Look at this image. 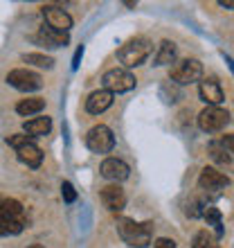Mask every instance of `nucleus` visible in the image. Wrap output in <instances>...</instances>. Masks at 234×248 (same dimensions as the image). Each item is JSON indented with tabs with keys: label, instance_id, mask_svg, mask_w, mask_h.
Masks as SVG:
<instances>
[{
	"label": "nucleus",
	"instance_id": "obj_4",
	"mask_svg": "<svg viewBox=\"0 0 234 248\" xmlns=\"http://www.w3.org/2000/svg\"><path fill=\"white\" fill-rule=\"evenodd\" d=\"M86 147L92 151V154H108L115 147V136L113 131L106 126V124H97L88 131L86 136Z\"/></svg>",
	"mask_w": 234,
	"mask_h": 248
},
{
	"label": "nucleus",
	"instance_id": "obj_30",
	"mask_svg": "<svg viewBox=\"0 0 234 248\" xmlns=\"http://www.w3.org/2000/svg\"><path fill=\"white\" fill-rule=\"evenodd\" d=\"M156 248H176V242L167 239V237H160V239H156Z\"/></svg>",
	"mask_w": 234,
	"mask_h": 248
},
{
	"label": "nucleus",
	"instance_id": "obj_17",
	"mask_svg": "<svg viewBox=\"0 0 234 248\" xmlns=\"http://www.w3.org/2000/svg\"><path fill=\"white\" fill-rule=\"evenodd\" d=\"M0 217H2V219H18V221H25L23 205H20L16 199H7V196H0Z\"/></svg>",
	"mask_w": 234,
	"mask_h": 248
},
{
	"label": "nucleus",
	"instance_id": "obj_20",
	"mask_svg": "<svg viewBox=\"0 0 234 248\" xmlns=\"http://www.w3.org/2000/svg\"><path fill=\"white\" fill-rule=\"evenodd\" d=\"M203 219L207 221V226H212V228L216 230V237H223V221H221V210H219V208H212V205H207V208L203 210Z\"/></svg>",
	"mask_w": 234,
	"mask_h": 248
},
{
	"label": "nucleus",
	"instance_id": "obj_1",
	"mask_svg": "<svg viewBox=\"0 0 234 248\" xmlns=\"http://www.w3.org/2000/svg\"><path fill=\"white\" fill-rule=\"evenodd\" d=\"M117 235L122 237L124 242L131 248H146L151 244V235H153V223L151 221H133L126 217L117 219Z\"/></svg>",
	"mask_w": 234,
	"mask_h": 248
},
{
	"label": "nucleus",
	"instance_id": "obj_26",
	"mask_svg": "<svg viewBox=\"0 0 234 248\" xmlns=\"http://www.w3.org/2000/svg\"><path fill=\"white\" fill-rule=\"evenodd\" d=\"M61 194H63V201L65 203H74V201H77V192H74L72 183H68V181H63V183H61Z\"/></svg>",
	"mask_w": 234,
	"mask_h": 248
},
{
	"label": "nucleus",
	"instance_id": "obj_19",
	"mask_svg": "<svg viewBox=\"0 0 234 248\" xmlns=\"http://www.w3.org/2000/svg\"><path fill=\"white\" fill-rule=\"evenodd\" d=\"M45 108V99L43 97H29V99H20L16 104V113L23 115V118H29V115H36Z\"/></svg>",
	"mask_w": 234,
	"mask_h": 248
},
{
	"label": "nucleus",
	"instance_id": "obj_11",
	"mask_svg": "<svg viewBox=\"0 0 234 248\" xmlns=\"http://www.w3.org/2000/svg\"><path fill=\"white\" fill-rule=\"evenodd\" d=\"M198 95L207 106H219L225 99V93L221 88V81L216 77H207L198 84Z\"/></svg>",
	"mask_w": 234,
	"mask_h": 248
},
{
	"label": "nucleus",
	"instance_id": "obj_25",
	"mask_svg": "<svg viewBox=\"0 0 234 248\" xmlns=\"http://www.w3.org/2000/svg\"><path fill=\"white\" fill-rule=\"evenodd\" d=\"M207 208V203L201 201L198 196H194V199H189L187 205H185V215L189 217V219H196V217H203V210Z\"/></svg>",
	"mask_w": 234,
	"mask_h": 248
},
{
	"label": "nucleus",
	"instance_id": "obj_13",
	"mask_svg": "<svg viewBox=\"0 0 234 248\" xmlns=\"http://www.w3.org/2000/svg\"><path fill=\"white\" fill-rule=\"evenodd\" d=\"M34 41L41 43V46H45V47H65L68 43H70V36H68L65 32H57V30H52V27L43 25L39 30V34L34 36Z\"/></svg>",
	"mask_w": 234,
	"mask_h": 248
},
{
	"label": "nucleus",
	"instance_id": "obj_28",
	"mask_svg": "<svg viewBox=\"0 0 234 248\" xmlns=\"http://www.w3.org/2000/svg\"><path fill=\"white\" fill-rule=\"evenodd\" d=\"M221 144L228 149L230 156H234V133H230V136H223L221 138Z\"/></svg>",
	"mask_w": 234,
	"mask_h": 248
},
{
	"label": "nucleus",
	"instance_id": "obj_24",
	"mask_svg": "<svg viewBox=\"0 0 234 248\" xmlns=\"http://www.w3.org/2000/svg\"><path fill=\"white\" fill-rule=\"evenodd\" d=\"M23 61L25 63H32V65H39V68H52L54 65V59L47 57V54H41V52H29V54H23Z\"/></svg>",
	"mask_w": 234,
	"mask_h": 248
},
{
	"label": "nucleus",
	"instance_id": "obj_18",
	"mask_svg": "<svg viewBox=\"0 0 234 248\" xmlns=\"http://www.w3.org/2000/svg\"><path fill=\"white\" fill-rule=\"evenodd\" d=\"M52 129V120L50 118H34L29 122H25L23 131H25V136L29 138H41V136H47Z\"/></svg>",
	"mask_w": 234,
	"mask_h": 248
},
{
	"label": "nucleus",
	"instance_id": "obj_27",
	"mask_svg": "<svg viewBox=\"0 0 234 248\" xmlns=\"http://www.w3.org/2000/svg\"><path fill=\"white\" fill-rule=\"evenodd\" d=\"M34 138H29V136H25V133H18V136H9L7 138V144L9 147H14V149H18V147H23V144H27V142H32Z\"/></svg>",
	"mask_w": 234,
	"mask_h": 248
},
{
	"label": "nucleus",
	"instance_id": "obj_22",
	"mask_svg": "<svg viewBox=\"0 0 234 248\" xmlns=\"http://www.w3.org/2000/svg\"><path fill=\"white\" fill-rule=\"evenodd\" d=\"M25 221H18V219H2L0 217V237H9V235H18L23 230Z\"/></svg>",
	"mask_w": 234,
	"mask_h": 248
},
{
	"label": "nucleus",
	"instance_id": "obj_31",
	"mask_svg": "<svg viewBox=\"0 0 234 248\" xmlns=\"http://www.w3.org/2000/svg\"><path fill=\"white\" fill-rule=\"evenodd\" d=\"M219 5L225 9H234V0H219Z\"/></svg>",
	"mask_w": 234,
	"mask_h": 248
},
{
	"label": "nucleus",
	"instance_id": "obj_7",
	"mask_svg": "<svg viewBox=\"0 0 234 248\" xmlns=\"http://www.w3.org/2000/svg\"><path fill=\"white\" fill-rule=\"evenodd\" d=\"M7 84L14 86L16 91H23V93H34L39 91L43 86V79H41L39 72H32V70H25V68H16L7 75Z\"/></svg>",
	"mask_w": 234,
	"mask_h": 248
},
{
	"label": "nucleus",
	"instance_id": "obj_33",
	"mask_svg": "<svg viewBox=\"0 0 234 248\" xmlns=\"http://www.w3.org/2000/svg\"><path fill=\"white\" fill-rule=\"evenodd\" d=\"M27 248H45V246H41V244H32V246H27Z\"/></svg>",
	"mask_w": 234,
	"mask_h": 248
},
{
	"label": "nucleus",
	"instance_id": "obj_32",
	"mask_svg": "<svg viewBox=\"0 0 234 248\" xmlns=\"http://www.w3.org/2000/svg\"><path fill=\"white\" fill-rule=\"evenodd\" d=\"M225 61H228V65H230V70H232V72H234V61H232V59H230V57H225Z\"/></svg>",
	"mask_w": 234,
	"mask_h": 248
},
{
	"label": "nucleus",
	"instance_id": "obj_21",
	"mask_svg": "<svg viewBox=\"0 0 234 248\" xmlns=\"http://www.w3.org/2000/svg\"><path fill=\"white\" fill-rule=\"evenodd\" d=\"M191 248H219V242H216V237L207 230H201V232H196L194 239H191Z\"/></svg>",
	"mask_w": 234,
	"mask_h": 248
},
{
	"label": "nucleus",
	"instance_id": "obj_23",
	"mask_svg": "<svg viewBox=\"0 0 234 248\" xmlns=\"http://www.w3.org/2000/svg\"><path fill=\"white\" fill-rule=\"evenodd\" d=\"M207 151H209V156H212V160L219 165H230V160H232V156H230L228 149H225L221 142H212Z\"/></svg>",
	"mask_w": 234,
	"mask_h": 248
},
{
	"label": "nucleus",
	"instance_id": "obj_9",
	"mask_svg": "<svg viewBox=\"0 0 234 248\" xmlns=\"http://www.w3.org/2000/svg\"><path fill=\"white\" fill-rule=\"evenodd\" d=\"M99 174L106 178V181H113V183H122L131 176V167L119 158H106L102 167H99Z\"/></svg>",
	"mask_w": 234,
	"mask_h": 248
},
{
	"label": "nucleus",
	"instance_id": "obj_6",
	"mask_svg": "<svg viewBox=\"0 0 234 248\" xmlns=\"http://www.w3.org/2000/svg\"><path fill=\"white\" fill-rule=\"evenodd\" d=\"M104 91L108 93H129L135 88V77L131 75L129 70H124V68H113V70L104 72Z\"/></svg>",
	"mask_w": 234,
	"mask_h": 248
},
{
	"label": "nucleus",
	"instance_id": "obj_3",
	"mask_svg": "<svg viewBox=\"0 0 234 248\" xmlns=\"http://www.w3.org/2000/svg\"><path fill=\"white\" fill-rule=\"evenodd\" d=\"M203 77V63L198 59H180L171 65L169 79L178 86H187L194 81H201Z\"/></svg>",
	"mask_w": 234,
	"mask_h": 248
},
{
	"label": "nucleus",
	"instance_id": "obj_5",
	"mask_svg": "<svg viewBox=\"0 0 234 248\" xmlns=\"http://www.w3.org/2000/svg\"><path fill=\"white\" fill-rule=\"evenodd\" d=\"M230 124V113L221 106H207L205 111H201L198 115V126L205 133H216V131H223Z\"/></svg>",
	"mask_w": 234,
	"mask_h": 248
},
{
	"label": "nucleus",
	"instance_id": "obj_8",
	"mask_svg": "<svg viewBox=\"0 0 234 248\" xmlns=\"http://www.w3.org/2000/svg\"><path fill=\"white\" fill-rule=\"evenodd\" d=\"M41 14H43V18H45V25L52 27V30H57V32L68 34V30L72 27V16L65 12V9H61V7L45 5L43 9H41Z\"/></svg>",
	"mask_w": 234,
	"mask_h": 248
},
{
	"label": "nucleus",
	"instance_id": "obj_14",
	"mask_svg": "<svg viewBox=\"0 0 234 248\" xmlns=\"http://www.w3.org/2000/svg\"><path fill=\"white\" fill-rule=\"evenodd\" d=\"M113 93L108 91H95L90 97L86 99V111L90 113V115H99V113H104L106 108H111L113 106Z\"/></svg>",
	"mask_w": 234,
	"mask_h": 248
},
{
	"label": "nucleus",
	"instance_id": "obj_2",
	"mask_svg": "<svg viewBox=\"0 0 234 248\" xmlns=\"http://www.w3.org/2000/svg\"><path fill=\"white\" fill-rule=\"evenodd\" d=\"M151 52H153V43H151L146 36H135V39L126 41V43L119 47L117 59H119V63H122L124 70H126V68L142 65L144 61L151 57Z\"/></svg>",
	"mask_w": 234,
	"mask_h": 248
},
{
	"label": "nucleus",
	"instance_id": "obj_10",
	"mask_svg": "<svg viewBox=\"0 0 234 248\" xmlns=\"http://www.w3.org/2000/svg\"><path fill=\"white\" fill-rule=\"evenodd\" d=\"M230 185V178L228 174L219 171L216 167H205L198 176V187L205 189V192H219V189L228 187Z\"/></svg>",
	"mask_w": 234,
	"mask_h": 248
},
{
	"label": "nucleus",
	"instance_id": "obj_15",
	"mask_svg": "<svg viewBox=\"0 0 234 248\" xmlns=\"http://www.w3.org/2000/svg\"><path fill=\"white\" fill-rule=\"evenodd\" d=\"M16 154H18L20 163H25L27 167H39V165L43 163V151L34 144V140L32 142H27V144H23V147H18Z\"/></svg>",
	"mask_w": 234,
	"mask_h": 248
},
{
	"label": "nucleus",
	"instance_id": "obj_12",
	"mask_svg": "<svg viewBox=\"0 0 234 248\" xmlns=\"http://www.w3.org/2000/svg\"><path fill=\"white\" fill-rule=\"evenodd\" d=\"M99 201L104 203L106 210H111V212H122L124 205H126V194H124V189L119 185H106L102 192H99Z\"/></svg>",
	"mask_w": 234,
	"mask_h": 248
},
{
	"label": "nucleus",
	"instance_id": "obj_29",
	"mask_svg": "<svg viewBox=\"0 0 234 248\" xmlns=\"http://www.w3.org/2000/svg\"><path fill=\"white\" fill-rule=\"evenodd\" d=\"M81 57H84V46L77 47V52H74V57H72V70H77L79 63H81Z\"/></svg>",
	"mask_w": 234,
	"mask_h": 248
},
{
	"label": "nucleus",
	"instance_id": "obj_16",
	"mask_svg": "<svg viewBox=\"0 0 234 248\" xmlns=\"http://www.w3.org/2000/svg\"><path fill=\"white\" fill-rule=\"evenodd\" d=\"M176 57H178V47H176L174 41L164 39L160 46H158V52L153 57V65H171L176 63Z\"/></svg>",
	"mask_w": 234,
	"mask_h": 248
}]
</instances>
